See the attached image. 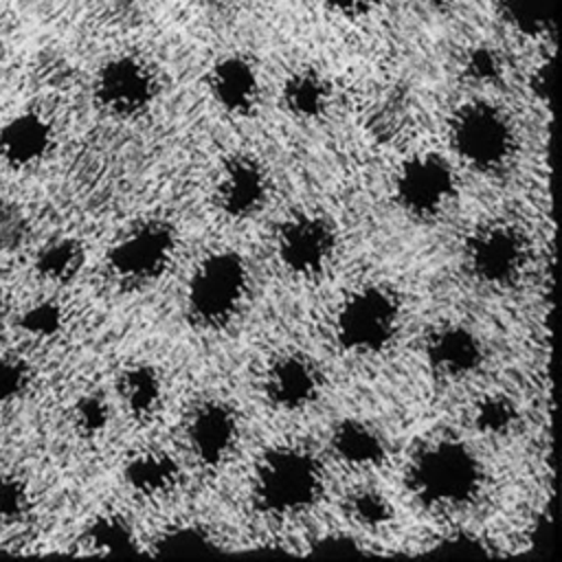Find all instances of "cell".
Instances as JSON below:
<instances>
[{
    "instance_id": "cell-1",
    "label": "cell",
    "mask_w": 562,
    "mask_h": 562,
    "mask_svg": "<svg viewBox=\"0 0 562 562\" xmlns=\"http://www.w3.org/2000/svg\"><path fill=\"white\" fill-rule=\"evenodd\" d=\"M483 483L476 452L461 439L426 443L411 461L408 485L428 507H461L474 501Z\"/></svg>"
},
{
    "instance_id": "cell-2",
    "label": "cell",
    "mask_w": 562,
    "mask_h": 562,
    "mask_svg": "<svg viewBox=\"0 0 562 562\" xmlns=\"http://www.w3.org/2000/svg\"><path fill=\"white\" fill-rule=\"evenodd\" d=\"M321 492L323 465L303 446H274L257 463L255 501L270 516H299L318 501Z\"/></svg>"
},
{
    "instance_id": "cell-3",
    "label": "cell",
    "mask_w": 562,
    "mask_h": 562,
    "mask_svg": "<svg viewBox=\"0 0 562 562\" xmlns=\"http://www.w3.org/2000/svg\"><path fill=\"white\" fill-rule=\"evenodd\" d=\"M248 292V263L231 248L204 255L187 283V312L200 325L220 329L233 321Z\"/></svg>"
},
{
    "instance_id": "cell-4",
    "label": "cell",
    "mask_w": 562,
    "mask_h": 562,
    "mask_svg": "<svg viewBox=\"0 0 562 562\" xmlns=\"http://www.w3.org/2000/svg\"><path fill=\"white\" fill-rule=\"evenodd\" d=\"M402 325V305L393 290L369 283L353 290L338 307L334 331L338 345L358 356H375L391 347Z\"/></svg>"
},
{
    "instance_id": "cell-5",
    "label": "cell",
    "mask_w": 562,
    "mask_h": 562,
    "mask_svg": "<svg viewBox=\"0 0 562 562\" xmlns=\"http://www.w3.org/2000/svg\"><path fill=\"white\" fill-rule=\"evenodd\" d=\"M450 145L463 165L481 173H492L514 156L516 132L503 108L476 99L454 110L450 119Z\"/></svg>"
},
{
    "instance_id": "cell-6",
    "label": "cell",
    "mask_w": 562,
    "mask_h": 562,
    "mask_svg": "<svg viewBox=\"0 0 562 562\" xmlns=\"http://www.w3.org/2000/svg\"><path fill=\"white\" fill-rule=\"evenodd\" d=\"M176 250L178 233L173 224L162 217H151L143 220L112 244L108 266L119 281L145 285L169 270Z\"/></svg>"
},
{
    "instance_id": "cell-7",
    "label": "cell",
    "mask_w": 562,
    "mask_h": 562,
    "mask_svg": "<svg viewBox=\"0 0 562 562\" xmlns=\"http://www.w3.org/2000/svg\"><path fill=\"white\" fill-rule=\"evenodd\" d=\"M465 261L472 277L481 283L507 288L522 277L529 263V239L512 222H490L472 233Z\"/></svg>"
},
{
    "instance_id": "cell-8",
    "label": "cell",
    "mask_w": 562,
    "mask_h": 562,
    "mask_svg": "<svg viewBox=\"0 0 562 562\" xmlns=\"http://www.w3.org/2000/svg\"><path fill=\"white\" fill-rule=\"evenodd\" d=\"M94 101L116 119H136L151 110L158 99V77L138 55H116L101 64L94 75Z\"/></svg>"
},
{
    "instance_id": "cell-9",
    "label": "cell",
    "mask_w": 562,
    "mask_h": 562,
    "mask_svg": "<svg viewBox=\"0 0 562 562\" xmlns=\"http://www.w3.org/2000/svg\"><path fill=\"white\" fill-rule=\"evenodd\" d=\"M338 233L329 217L314 211L290 215L277 235L281 266L301 279H316L334 263Z\"/></svg>"
},
{
    "instance_id": "cell-10",
    "label": "cell",
    "mask_w": 562,
    "mask_h": 562,
    "mask_svg": "<svg viewBox=\"0 0 562 562\" xmlns=\"http://www.w3.org/2000/svg\"><path fill=\"white\" fill-rule=\"evenodd\" d=\"M457 195V173L452 162L439 151H417L408 156L395 176V198L415 217L439 215Z\"/></svg>"
},
{
    "instance_id": "cell-11",
    "label": "cell",
    "mask_w": 562,
    "mask_h": 562,
    "mask_svg": "<svg viewBox=\"0 0 562 562\" xmlns=\"http://www.w3.org/2000/svg\"><path fill=\"white\" fill-rule=\"evenodd\" d=\"M270 178L266 167L250 154H237L226 160L217 180V206L231 220L257 215L268 200Z\"/></svg>"
},
{
    "instance_id": "cell-12",
    "label": "cell",
    "mask_w": 562,
    "mask_h": 562,
    "mask_svg": "<svg viewBox=\"0 0 562 562\" xmlns=\"http://www.w3.org/2000/svg\"><path fill=\"white\" fill-rule=\"evenodd\" d=\"M239 419L231 404L206 400L198 404L187 424V439L200 463L215 468L224 463L237 443Z\"/></svg>"
},
{
    "instance_id": "cell-13",
    "label": "cell",
    "mask_w": 562,
    "mask_h": 562,
    "mask_svg": "<svg viewBox=\"0 0 562 562\" xmlns=\"http://www.w3.org/2000/svg\"><path fill=\"white\" fill-rule=\"evenodd\" d=\"M206 88L217 108L233 116H248L261 99L257 66L239 53L217 57L206 72Z\"/></svg>"
},
{
    "instance_id": "cell-14",
    "label": "cell",
    "mask_w": 562,
    "mask_h": 562,
    "mask_svg": "<svg viewBox=\"0 0 562 562\" xmlns=\"http://www.w3.org/2000/svg\"><path fill=\"white\" fill-rule=\"evenodd\" d=\"M321 371L301 351H288L274 358L263 378L266 400L279 411H303L321 393Z\"/></svg>"
},
{
    "instance_id": "cell-15",
    "label": "cell",
    "mask_w": 562,
    "mask_h": 562,
    "mask_svg": "<svg viewBox=\"0 0 562 562\" xmlns=\"http://www.w3.org/2000/svg\"><path fill=\"white\" fill-rule=\"evenodd\" d=\"M55 147V127L50 119L35 110L11 114L0 123V160L11 169H31L40 165Z\"/></svg>"
},
{
    "instance_id": "cell-16",
    "label": "cell",
    "mask_w": 562,
    "mask_h": 562,
    "mask_svg": "<svg viewBox=\"0 0 562 562\" xmlns=\"http://www.w3.org/2000/svg\"><path fill=\"white\" fill-rule=\"evenodd\" d=\"M428 364L446 378H465L483 362V342L465 325H441L426 340Z\"/></svg>"
},
{
    "instance_id": "cell-17",
    "label": "cell",
    "mask_w": 562,
    "mask_h": 562,
    "mask_svg": "<svg viewBox=\"0 0 562 562\" xmlns=\"http://www.w3.org/2000/svg\"><path fill=\"white\" fill-rule=\"evenodd\" d=\"M180 463L162 448L138 450L123 465L125 485L147 501L173 494L180 485Z\"/></svg>"
},
{
    "instance_id": "cell-18",
    "label": "cell",
    "mask_w": 562,
    "mask_h": 562,
    "mask_svg": "<svg viewBox=\"0 0 562 562\" xmlns=\"http://www.w3.org/2000/svg\"><path fill=\"white\" fill-rule=\"evenodd\" d=\"M331 83L316 68L292 70L279 90V101L283 110L299 121H316L331 105Z\"/></svg>"
},
{
    "instance_id": "cell-19",
    "label": "cell",
    "mask_w": 562,
    "mask_h": 562,
    "mask_svg": "<svg viewBox=\"0 0 562 562\" xmlns=\"http://www.w3.org/2000/svg\"><path fill=\"white\" fill-rule=\"evenodd\" d=\"M334 454L351 468H375L386 459L384 437L367 422L347 417L331 430Z\"/></svg>"
},
{
    "instance_id": "cell-20",
    "label": "cell",
    "mask_w": 562,
    "mask_h": 562,
    "mask_svg": "<svg viewBox=\"0 0 562 562\" xmlns=\"http://www.w3.org/2000/svg\"><path fill=\"white\" fill-rule=\"evenodd\" d=\"M119 393L130 415L136 419H149L162 406L165 382L154 364L134 362L121 373Z\"/></svg>"
},
{
    "instance_id": "cell-21",
    "label": "cell",
    "mask_w": 562,
    "mask_h": 562,
    "mask_svg": "<svg viewBox=\"0 0 562 562\" xmlns=\"http://www.w3.org/2000/svg\"><path fill=\"white\" fill-rule=\"evenodd\" d=\"M83 542L90 551L108 555H130L140 551L138 533L132 520L119 512L97 514L83 531Z\"/></svg>"
},
{
    "instance_id": "cell-22",
    "label": "cell",
    "mask_w": 562,
    "mask_h": 562,
    "mask_svg": "<svg viewBox=\"0 0 562 562\" xmlns=\"http://www.w3.org/2000/svg\"><path fill=\"white\" fill-rule=\"evenodd\" d=\"M86 257V246L77 237H55L37 250L35 270L42 279L66 285L81 274Z\"/></svg>"
},
{
    "instance_id": "cell-23",
    "label": "cell",
    "mask_w": 562,
    "mask_h": 562,
    "mask_svg": "<svg viewBox=\"0 0 562 562\" xmlns=\"http://www.w3.org/2000/svg\"><path fill=\"white\" fill-rule=\"evenodd\" d=\"M503 22L525 35L542 37L553 29V0H496Z\"/></svg>"
},
{
    "instance_id": "cell-24",
    "label": "cell",
    "mask_w": 562,
    "mask_h": 562,
    "mask_svg": "<svg viewBox=\"0 0 562 562\" xmlns=\"http://www.w3.org/2000/svg\"><path fill=\"white\" fill-rule=\"evenodd\" d=\"M342 507L349 520H353L364 529H384L395 518V507L391 498L373 485H362L351 490Z\"/></svg>"
},
{
    "instance_id": "cell-25",
    "label": "cell",
    "mask_w": 562,
    "mask_h": 562,
    "mask_svg": "<svg viewBox=\"0 0 562 562\" xmlns=\"http://www.w3.org/2000/svg\"><path fill=\"white\" fill-rule=\"evenodd\" d=\"M215 536L209 527L198 522H184L167 527L154 540V553L158 555H193L215 549Z\"/></svg>"
},
{
    "instance_id": "cell-26",
    "label": "cell",
    "mask_w": 562,
    "mask_h": 562,
    "mask_svg": "<svg viewBox=\"0 0 562 562\" xmlns=\"http://www.w3.org/2000/svg\"><path fill=\"white\" fill-rule=\"evenodd\" d=\"M406 119H408V101H406V94L397 88H386L371 103L369 125L378 138H391L400 134Z\"/></svg>"
},
{
    "instance_id": "cell-27",
    "label": "cell",
    "mask_w": 562,
    "mask_h": 562,
    "mask_svg": "<svg viewBox=\"0 0 562 562\" xmlns=\"http://www.w3.org/2000/svg\"><path fill=\"white\" fill-rule=\"evenodd\" d=\"M18 323L26 336L37 338V340H48V338H55L64 329L66 314L57 301L42 299V301L31 303L29 307H24Z\"/></svg>"
},
{
    "instance_id": "cell-28",
    "label": "cell",
    "mask_w": 562,
    "mask_h": 562,
    "mask_svg": "<svg viewBox=\"0 0 562 562\" xmlns=\"http://www.w3.org/2000/svg\"><path fill=\"white\" fill-rule=\"evenodd\" d=\"M518 419L516 404L505 395H485L474 406V424L481 432L505 435Z\"/></svg>"
},
{
    "instance_id": "cell-29",
    "label": "cell",
    "mask_w": 562,
    "mask_h": 562,
    "mask_svg": "<svg viewBox=\"0 0 562 562\" xmlns=\"http://www.w3.org/2000/svg\"><path fill=\"white\" fill-rule=\"evenodd\" d=\"M31 487L29 483L13 472L0 474V520H20L31 509Z\"/></svg>"
},
{
    "instance_id": "cell-30",
    "label": "cell",
    "mask_w": 562,
    "mask_h": 562,
    "mask_svg": "<svg viewBox=\"0 0 562 562\" xmlns=\"http://www.w3.org/2000/svg\"><path fill=\"white\" fill-rule=\"evenodd\" d=\"M72 419H75V426L86 437H97L110 424V406H108V402L101 395H94V393L83 395L75 404Z\"/></svg>"
},
{
    "instance_id": "cell-31",
    "label": "cell",
    "mask_w": 562,
    "mask_h": 562,
    "mask_svg": "<svg viewBox=\"0 0 562 562\" xmlns=\"http://www.w3.org/2000/svg\"><path fill=\"white\" fill-rule=\"evenodd\" d=\"M465 75L479 83H494L503 75V57L490 46H474L465 57Z\"/></svg>"
},
{
    "instance_id": "cell-32",
    "label": "cell",
    "mask_w": 562,
    "mask_h": 562,
    "mask_svg": "<svg viewBox=\"0 0 562 562\" xmlns=\"http://www.w3.org/2000/svg\"><path fill=\"white\" fill-rule=\"evenodd\" d=\"M29 224L24 213L9 200H0V250H15L24 244Z\"/></svg>"
},
{
    "instance_id": "cell-33",
    "label": "cell",
    "mask_w": 562,
    "mask_h": 562,
    "mask_svg": "<svg viewBox=\"0 0 562 562\" xmlns=\"http://www.w3.org/2000/svg\"><path fill=\"white\" fill-rule=\"evenodd\" d=\"M29 382V369L22 360L0 356V404L15 400Z\"/></svg>"
},
{
    "instance_id": "cell-34",
    "label": "cell",
    "mask_w": 562,
    "mask_h": 562,
    "mask_svg": "<svg viewBox=\"0 0 562 562\" xmlns=\"http://www.w3.org/2000/svg\"><path fill=\"white\" fill-rule=\"evenodd\" d=\"M92 9L105 22L127 24L140 18L145 9V0H92Z\"/></svg>"
},
{
    "instance_id": "cell-35",
    "label": "cell",
    "mask_w": 562,
    "mask_h": 562,
    "mask_svg": "<svg viewBox=\"0 0 562 562\" xmlns=\"http://www.w3.org/2000/svg\"><path fill=\"white\" fill-rule=\"evenodd\" d=\"M529 92L536 101L549 105L551 101V90H553V59L544 57L540 59V64L531 70L529 79H527Z\"/></svg>"
},
{
    "instance_id": "cell-36",
    "label": "cell",
    "mask_w": 562,
    "mask_h": 562,
    "mask_svg": "<svg viewBox=\"0 0 562 562\" xmlns=\"http://www.w3.org/2000/svg\"><path fill=\"white\" fill-rule=\"evenodd\" d=\"M325 9L345 20H362L378 11L382 0H323Z\"/></svg>"
},
{
    "instance_id": "cell-37",
    "label": "cell",
    "mask_w": 562,
    "mask_h": 562,
    "mask_svg": "<svg viewBox=\"0 0 562 562\" xmlns=\"http://www.w3.org/2000/svg\"><path fill=\"white\" fill-rule=\"evenodd\" d=\"M314 553L318 555H356L358 553V542L349 536H342V533H329L321 540L314 542Z\"/></svg>"
},
{
    "instance_id": "cell-38",
    "label": "cell",
    "mask_w": 562,
    "mask_h": 562,
    "mask_svg": "<svg viewBox=\"0 0 562 562\" xmlns=\"http://www.w3.org/2000/svg\"><path fill=\"white\" fill-rule=\"evenodd\" d=\"M198 9L213 15H231L248 4V0H191Z\"/></svg>"
},
{
    "instance_id": "cell-39",
    "label": "cell",
    "mask_w": 562,
    "mask_h": 562,
    "mask_svg": "<svg viewBox=\"0 0 562 562\" xmlns=\"http://www.w3.org/2000/svg\"><path fill=\"white\" fill-rule=\"evenodd\" d=\"M415 2H422V4H428V7H443V4H450L454 0H415Z\"/></svg>"
},
{
    "instance_id": "cell-40",
    "label": "cell",
    "mask_w": 562,
    "mask_h": 562,
    "mask_svg": "<svg viewBox=\"0 0 562 562\" xmlns=\"http://www.w3.org/2000/svg\"><path fill=\"white\" fill-rule=\"evenodd\" d=\"M2 59H4V44L0 42V64H2Z\"/></svg>"
}]
</instances>
